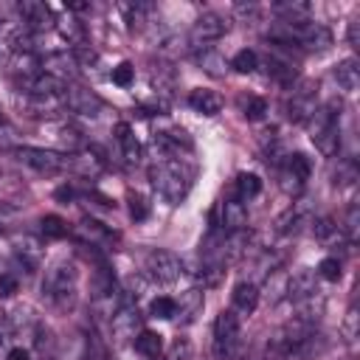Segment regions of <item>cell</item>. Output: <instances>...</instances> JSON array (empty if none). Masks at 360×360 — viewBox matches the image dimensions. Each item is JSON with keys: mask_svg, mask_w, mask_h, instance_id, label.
<instances>
[{"mask_svg": "<svg viewBox=\"0 0 360 360\" xmlns=\"http://www.w3.org/2000/svg\"><path fill=\"white\" fill-rule=\"evenodd\" d=\"M17 107L25 112V115H34V118H51L53 112H59L62 107V98H48V96H28V93H17Z\"/></svg>", "mask_w": 360, "mask_h": 360, "instance_id": "9a60e30c", "label": "cell"}, {"mask_svg": "<svg viewBox=\"0 0 360 360\" xmlns=\"http://www.w3.org/2000/svg\"><path fill=\"white\" fill-rule=\"evenodd\" d=\"M315 273H318V278H323V281H338L343 270H340V262H338L335 256H326V259L318 264Z\"/></svg>", "mask_w": 360, "mask_h": 360, "instance_id": "ee69618b", "label": "cell"}, {"mask_svg": "<svg viewBox=\"0 0 360 360\" xmlns=\"http://www.w3.org/2000/svg\"><path fill=\"white\" fill-rule=\"evenodd\" d=\"M233 186H236V200H239V202H245V200H253V197L262 191V180H259V174H250V172H242V174H236Z\"/></svg>", "mask_w": 360, "mask_h": 360, "instance_id": "f546056e", "label": "cell"}, {"mask_svg": "<svg viewBox=\"0 0 360 360\" xmlns=\"http://www.w3.org/2000/svg\"><path fill=\"white\" fill-rule=\"evenodd\" d=\"M202 290H186L183 295H180V301H177V315L174 318H180V323H191L200 312H202Z\"/></svg>", "mask_w": 360, "mask_h": 360, "instance_id": "603a6c76", "label": "cell"}, {"mask_svg": "<svg viewBox=\"0 0 360 360\" xmlns=\"http://www.w3.org/2000/svg\"><path fill=\"white\" fill-rule=\"evenodd\" d=\"M149 82H152V87H158L160 93H169L172 84H174V73L169 70V65H152Z\"/></svg>", "mask_w": 360, "mask_h": 360, "instance_id": "ab89813d", "label": "cell"}, {"mask_svg": "<svg viewBox=\"0 0 360 360\" xmlns=\"http://www.w3.org/2000/svg\"><path fill=\"white\" fill-rule=\"evenodd\" d=\"M315 96H318V84L312 79H301L287 101V115L290 121H307L312 112H315Z\"/></svg>", "mask_w": 360, "mask_h": 360, "instance_id": "9c48e42d", "label": "cell"}, {"mask_svg": "<svg viewBox=\"0 0 360 360\" xmlns=\"http://www.w3.org/2000/svg\"><path fill=\"white\" fill-rule=\"evenodd\" d=\"M231 28V20L219 11H205L194 20L191 31H188V48L191 51H202L208 48V42H217L222 34H228Z\"/></svg>", "mask_w": 360, "mask_h": 360, "instance_id": "5b68a950", "label": "cell"}, {"mask_svg": "<svg viewBox=\"0 0 360 360\" xmlns=\"http://www.w3.org/2000/svg\"><path fill=\"white\" fill-rule=\"evenodd\" d=\"M87 360H96V357H87Z\"/></svg>", "mask_w": 360, "mask_h": 360, "instance_id": "9f6ffc18", "label": "cell"}, {"mask_svg": "<svg viewBox=\"0 0 360 360\" xmlns=\"http://www.w3.org/2000/svg\"><path fill=\"white\" fill-rule=\"evenodd\" d=\"M17 290H20V281H17V276H11V273H3V276H0V298H11Z\"/></svg>", "mask_w": 360, "mask_h": 360, "instance_id": "681fc988", "label": "cell"}, {"mask_svg": "<svg viewBox=\"0 0 360 360\" xmlns=\"http://www.w3.org/2000/svg\"><path fill=\"white\" fill-rule=\"evenodd\" d=\"M346 39H349L352 51H357V48H360V17H354V20L349 22V34H346Z\"/></svg>", "mask_w": 360, "mask_h": 360, "instance_id": "f907efd6", "label": "cell"}, {"mask_svg": "<svg viewBox=\"0 0 360 360\" xmlns=\"http://www.w3.org/2000/svg\"><path fill=\"white\" fill-rule=\"evenodd\" d=\"M219 211H222V217H219V228H222V231L233 233V231H245V228H248V208H245V202H239V200H225Z\"/></svg>", "mask_w": 360, "mask_h": 360, "instance_id": "ffe728a7", "label": "cell"}, {"mask_svg": "<svg viewBox=\"0 0 360 360\" xmlns=\"http://www.w3.org/2000/svg\"><path fill=\"white\" fill-rule=\"evenodd\" d=\"M335 79H338V84H340L346 93H354L357 84H360V68H357V62H354V59H343V62L335 68Z\"/></svg>", "mask_w": 360, "mask_h": 360, "instance_id": "83f0119b", "label": "cell"}, {"mask_svg": "<svg viewBox=\"0 0 360 360\" xmlns=\"http://www.w3.org/2000/svg\"><path fill=\"white\" fill-rule=\"evenodd\" d=\"M326 349H329L326 335H321V332H315V329H312L307 338H301V340L290 349L287 360H315V357L326 354Z\"/></svg>", "mask_w": 360, "mask_h": 360, "instance_id": "e0dca14e", "label": "cell"}, {"mask_svg": "<svg viewBox=\"0 0 360 360\" xmlns=\"http://www.w3.org/2000/svg\"><path fill=\"white\" fill-rule=\"evenodd\" d=\"M76 281H79L76 264H73V262H56V264H51L48 273H45L42 298H45L51 307L65 309V307H70V301H73Z\"/></svg>", "mask_w": 360, "mask_h": 360, "instance_id": "3957f363", "label": "cell"}, {"mask_svg": "<svg viewBox=\"0 0 360 360\" xmlns=\"http://www.w3.org/2000/svg\"><path fill=\"white\" fill-rule=\"evenodd\" d=\"M155 360H160V357H155Z\"/></svg>", "mask_w": 360, "mask_h": 360, "instance_id": "680465c9", "label": "cell"}, {"mask_svg": "<svg viewBox=\"0 0 360 360\" xmlns=\"http://www.w3.org/2000/svg\"><path fill=\"white\" fill-rule=\"evenodd\" d=\"M197 65H200V70H205L208 76H225V70H228L225 56H219L214 48L197 51Z\"/></svg>", "mask_w": 360, "mask_h": 360, "instance_id": "4316f807", "label": "cell"}, {"mask_svg": "<svg viewBox=\"0 0 360 360\" xmlns=\"http://www.w3.org/2000/svg\"><path fill=\"white\" fill-rule=\"evenodd\" d=\"M17 253H20V256H25V264H28V267H34V264L39 262V256H42L39 245H37L31 236H22V239L17 242Z\"/></svg>", "mask_w": 360, "mask_h": 360, "instance_id": "7bdbcfd3", "label": "cell"}, {"mask_svg": "<svg viewBox=\"0 0 360 360\" xmlns=\"http://www.w3.org/2000/svg\"><path fill=\"white\" fill-rule=\"evenodd\" d=\"M62 107H68L76 115H98L101 98L87 87H68L62 93Z\"/></svg>", "mask_w": 360, "mask_h": 360, "instance_id": "7c38bea8", "label": "cell"}, {"mask_svg": "<svg viewBox=\"0 0 360 360\" xmlns=\"http://www.w3.org/2000/svg\"><path fill=\"white\" fill-rule=\"evenodd\" d=\"M354 180H357V163H354L352 158L338 160V166H335V172H332V183H335L338 188H349V186H354Z\"/></svg>", "mask_w": 360, "mask_h": 360, "instance_id": "1f68e13d", "label": "cell"}, {"mask_svg": "<svg viewBox=\"0 0 360 360\" xmlns=\"http://www.w3.org/2000/svg\"><path fill=\"white\" fill-rule=\"evenodd\" d=\"M239 107H242V115L248 121H259L267 112V101L262 96H239Z\"/></svg>", "mask_w": 360, "mask_h": 360, "instance_id": "836d02e7", "label": "cell"}, {"mask_svg": "<svg viewBox=\"0 0 360 360\" xmlns=\"http://www.w3.org/2000/svg\"><path fill=\"white\" fill-rule=\"evenodd\" d=\"M242 354V321L233 309H222L214 321V357L239 360Z\"/></svg>", "mask_w": 360, "mask_h": 360, "instance_id": "277c9868", "label": "cell"}, {"mask_svg": "<svg viewBox=\"0 0 360 360\" xmlns=\"http://www.w3.org/2000/svg\"><path fill=\"white\" fill-rule=\"evenodd\" d=\"M17 146H20V141H17V132H14L11 127L0 124V149H3V152H14Z\"/></svg>", "mask_w": 360, "mask_h": 360, "instance_id": "c3c4849f", "label": "cell"}, {"mask_svg": "<svg viewBox=\"0 0 360 360\" xmlns=\"http://www.w3.org/2000/svg\"><path fill=\"white\" fill-rule=\"evenodd\" d=\"M127 202H129V217H132V219H138V222H141V219H146V217H149V205H146V200H143L141 194H132V191H129Z\"/></svg>", "mask_w": 360, "mask_h": 360, "instance_id": "bcb514c9", "label": "cell"}, {"mask_svg": "<svg viewBox=\"0 0 360 360\" xmlns=\"http://www.w3.org/2000/svg\"><path fill=\"white\" fill-rule=\"evenodd\" d=\"M68 169L93 180V177H98L104 172V160L96 152H79V155H68Z\"/></svg>", "mask_w": 360, "mask_h": 360, "instance_id": "44dd1931", "label": "cell"}, {"mask_svg": "<svg viewBox=\"0 0 360 360\" xmlns=\"http://www.w3.org/2000/svg\"><path fill=\"white\" fill-rule=\"evenodd\" d=\"M79 231H82V236H84L90 245H101V242H107V239L115 236V233H110V231H107L101 222H96V219H82Z\"/></svg>", "mask_w": 360, "mask_h": 360, "instance_id": "e575fe53", "label": "cell"}, {"mask_svg": "<svg viewBox=\"0 0 360 360\" xmlns=\"http://www.w3.org/2000/svg\"><path fill=\"white\" fill-rule=\"evenodd\" d=\"M6 360H31V352H28V349H22V346H14V349H8Z\"/></svg>", "mask_w": 360, "mask_h": 360, "instance_id": "f5cc1de1", "label": "cell"}, {"mask_svg": "<svg viewBox=\"0 0 360 360\" xmlns=\"http://www.w3.org/2000/svg\"><path fill=\"white\" fill-rule=\"evenodd\" d=\"M343 233H346V239L354 245L357 242V236H360V208L357 205H349L346 208V214H343V225H338Z\"/></svg>", "mask_w": 360, "mask_h": 360, "instance_id": "74e56055", "label": "cell"}, {"mask_svg": "<svg viewBox=\"0 0 360 360\" xmlns=\"http://www.w3.org/2000/svg\"><path fill=\"white\" fill-rule=\"evenodd\" d=\"M222 96L217 90H208V87H197L188 93V107L202 112V115H219L222 112Z\"/></svg>", "mask_w": 360, "mask_h": 360, "instance_id": "d6986e66", "label": "cell"}, {"mask_svg": "<svg viewBox=\"0 0 360 360\" xmlns=\"http://www.w3.org/2000/svg\"><path fill=\"white\" fill-rule=\"evenodd\" d=\"M259 287L253 284V281H239L236 287H233V292H231V309L236 312V315H250L253 309H256V304H259Z\"/></svg>", "mask_w": 360, "mask_h": 360, "instance_id": "ac0fdd59", "label": "cell"}, {"mask_svg": "<svg viewBox=\"0 0 360 360\" xmlns=\"http://www.w3.org/2000/svg\"><path fill=\"white\" fill-rule=\"evenodd\" d=\"M121 11L127 14L129 31H141V28L149 22V11H152V6H149V3H127V6H121Z\"/></svg>", "mask_w": 360, "mask_h": 360, "instance_id": "4dcf8cb0", "label": "cell"}, {"mask_svg": "<svg viewBox=\"0 0 360 360\" xmlns=\"http://www.w3.org/2000/svg\"><path fill=\"white\" fill-rule=\"evenodd\" d=\"M132 343H135V352L143 354L146 360H155V357H160V352H163L160 335H158V332H149V329H141Z\"/></svg>", "mask_w": 360, "mask_h": 360, "instance_id": "d4e9b609", "label": "cell"}, {"mask_svg": "<svg viewBox=\"0 0 360 360\" xmlns=\"http://www.w3.org/2000/svg\"><path fill=\"white\" fill-rule=\"evenodd\" d=\"M186 357H188V343H186V340H177V343L172 346L169 360H186Z\"/></svg>", "mask_w": 360, "mask_h": 360, "instance_id": "816d5d0a", "label": "cell"}, {"mask_svg": "<svg viewBox=\"0 0 360 360\" xmlns=\"http://www.w3.org/2000/svg\"><path fill=\"white\" fill-rule=\"evenodd\" d=\"M39 225H42V233L48 239H65L68 236V222L62 217H56V214H45Z\"/></svg>", "mask_w": 360, "mask_h": 360, "instance_id": "60d3db41", "label": "cell"}, {"mask_svg": "<svg viewBox=\"0 0 360 360\" xmlns=\"http://www.w3.org/2000/svg\"><path fill=\"white\" fill-rule=\"evenodd\" d=\"M56 28H59V34L76 48V45H84V25L79 22V20H73V17H62V20H56Z\"/></svg>", "mask_w": 360, "mask_h": 360, "instance_id": "d6a6232c", "label": "cell"}, {"mask_svg": "<svg viewBox=\"0 0 360 360\" xmlns=\"http://www.w3.org/2000/svg\"><path fill=\"white\" fill-rule=\"evenodd\" d=\"M132 79H135V68H132V62H121L118 68H112V84H118V87H129Z\"/></svg>", "mask_w": 360, "mask_h": 360, "instance_id": "f6af8a7d", "label": "cell"}, {"mask_svg": "<svg viewBox=\"0 0 360 360\" xmlns=\"http://www.w3.org/2000/svg\"><path fill=\"white\" fill-rule=\"evenodd\" d=\"M315 292H321L318 290V273H312L309 267H301V270L290 273V281H287V298L290 301H304Z\"/></svg>", "mask_w": 360, "mask_h": 360, "instance_id": "5bb4252c", "label": "cell"}, {"mask_svg": "<svg viewBox=\"0 0 360 360\" xmlns=\"http://www.w3.org/2000/svg\"><path fill=\"white\" fill-rule=\"evenodd\" d=\"M357 321H360L357 307H349V312H346V318H343V323H340V335H343V340H346L349 346L357 343Z\"/></svg>", "mask_w": 360, "mask_h": 360, "instance_id": "b9f144b4", "label": "cell"}, {"mask_svg": "<svg viewBox=\"0 0 360 360\" xmlns=\"http://www.w3.org/2000/svg\"><path fill=\"white\" fill-rule=\"evenodd\" d=\"M17 11H20V20H22V25L34 34V31H45V28H51L56 20H53V11L45 6V3H39V0H22L20 6H17Z\"/></svg>", "mask_w": 360, "mask_h": 360, "instance_id": "4fadbf2b", "label": "cell"}, {"mask_svg": "<svg viewBox=\"0 0 360 360\" xmlns=\"http://www.w3.org/2000/svg\"><path fill=\"white\" fill-rule=\"evenodd\" d=\"M236 73H253L256 68H259V53L256 51H250V48H242V51H236V56L228 62Z\"/></svg>", "mask_w": 360, "mask_h": 360, "instance_id": "8d00e7d4", "label": "cell"}, {"mask_svg": "<svg viewBox=\"0 0 360 360\" xmlns=\"http://www.w3.org/2000/svg\"><path fill=\"white\" fill-rule=\"evenodd\" d=\"M149 312L160 321H172L177 315V298H169V295H158L152 304H149Z\"/></svg>", "mask_w": 360, "mask_h": 360, "instance_id": "f35d334b", "label": "cell"}, {"mask_svg": "<svg viewBox=\"0 0 360 360\" xmlns=\"http://www.w3.org/2000/svg\"><path fill=\"white\" fill-rule=\"evenodd\" d=\"M349 360H352V357H349Z\"/></svg>", "mask_w": 360, "mask_h": 360, "instance_id": "91938a15", "label": "cell"}, {"mask_svg": "<svg viewBox=\"0 0 360 360\" xmlns=\"http://www.w3.org/2000/svg\"><path fill=\"white\" fill-rule=\"evenodd\" d=\"M309 138L315 149L326 158H332L340 146V101H326L323 107H315V112L307 118Z\"/></svg>", "mask_w": 360, "mask_h": 360, "instance_id": "7a4b0ae2", "label": "cell"}, {"mask_svg": "<svg viewBox=\"0 0 360 360\" xmlns=\"http://www.w3.org/2000/svg\"><path fill=\"white\" fill-rule=\"evenodd\" d=\"M267 76L276 79V82H281V84H292L295 68H292V62H287V59L270 53V56H267Z\"/></svg>", "mask_w": 360, "mask_h": 360, "instance_id": "f1b7e54d", "label": "cell"}, {"mask_svg": "<svg viewBox=\"0 0 360 360\" xmlns=\"http://www.w3.org/2000/svg\"><path fill=\"white\" fill-rule=\"evenodd\" d=\"M20 163L31 166L34 172L39 174H59L68 169V155L62 152H53V149H39V146H17L11 152Z\"/></svg>", "mask_w": 360, "mask_h": 360, "instance_id": "8992f818", "label": "cell"}, {"mask_svg": "<svg viewBox=\"0 0 360 360\" xmlns=\"http://www.w3.org/2000/svg\"><path fill=\"white\" fill-rule=\"evenodd\" d=\"M149 180H152L155 191H158L163 200L180 202V200L188 194V188H191L194 166H191L186 158H180V155H174V158H160V160L152 163Z\"/></svg>", "mask_w": 360, "mask_h": 360, "instance_id": "6da1fadb", "label": "cell"}, {"mask_svg": "<svg viewBox=\"0 0 360 360\" xmlns=\"http://www.w3.org/2000/svg\"><path fill=\"white\" fill-rule=\"evenodd\" d=\"M115 141H118L121 149H124V160H127L129 166H135V163L141 160V143L135 141L132 127H129L127 121H118V124H115Z\"/></svg>", "mask_w": 360, "mask_h": 360, "instance_id": "7402d4cb", "label": "cell"}, {"mask_svg": "<svg viewBox=\"0 0 360 360\" xmlns=\"http://www.w3.org/2000/svg\"><path fill=\"white\" fill-rule=\"evenodd\" d=\"M143 267H146V276H149L152 281H160V284H174V281H180V276L186 273L183 259H177V256L169 253V250H158V248L146 253Z\"/></svg>", "mask_w": 360, "mask_h": 360, "instance_id": "52a82bcc", "label": "cell"}, {"mask_svg": "<svg viewBox=\"0 0 360 360\" xmlns=\"http://www.w3.org/2000/svg\"><path fill=\"white\" fill-rule=\"evenodd\" d=\"M287 281H290V273L287 270H273L267 276V284H264V298L270 304H278L287 298Z\"/></svg>", "mask_w": 360, "mask_h": 360, "instance_id": "484cf974", "label": "cell"}, {"mask_svg": "<svg viewBox=\"0 0 360 360\" xmlns=\"http://www.w3.org/2000/svg\"><path fill=\"white\" fill-rule=\"evenodd\" d=\"M312 174V163L304 152H295V155H287L284 163H278V186L287 191V194H298L304 188V183L309 180Z\"/></svg>", "mask_w": 360, "mask_h": 360, "instance_id": "ba28073f", "label": "cell"}, {"mask_svg": "<svg viewBox=\"0 0 360 360\" xmlns=\"http://www.w3.org/2000/svg\"><path fill=\"white\" fill-rule=\"evenodd\" d=\"M312 228V236L318 239V242H329V239H335L338 233H340V228H338V222L332 219V217H318V219H312L309 222Z\"/></svg>", "mask_w": 360, "mask_h": 360, "instance_id": "d590c367", "label": "cell"}, {"mask_svg": "<svg viewBox=\"0 0 360 360\" xmlns=\"http://www.w3.org/2000/svg\"><path fill=\"white\" fill-rule=\"evenodd\" d=\"M17 217H20V211H17L11 202H0V233L8 231V228L17 222Z\"/></svg>", "mask_w": 360, "mask_h": 360, "instance_id": "7dc6e473", "label": "cell"}, {"mask_svg": "<svg viewBox=\"0 0 360 360\" xmlns=\"http://www.w3.org/2000/svg\"><path fill=\"white\" fill-rule=\"evenodd\" d=\"M0 124H3V115H0Z\"/></svg>", "mask_w": 360, "mask_h": 360, "instance_id": "6f0895ef", "label": "cell"}, {"mask_svg": "<svg viewBox=\"0 0 360 360\" xmlns=\"http://www.w3.org/2000/svg\"><path fill=\"white\" fill-rule=\"evenodd\" d=\"M309 205L307 202H292L278 219H276V231L284 233V236H295L304 225H309Z\"/></svg>", "mask_w": 360, "mask_h": 360, "instance_id": "2e32d148", "label": "cell"}, {"mask_svg": "<svg viewBox=\"0 0 360 360\" xmlns=\"http://www.w3.org/2000/svg\"><path fill=\"white\" fill-rule=\"evenodd\" d=\"M273 11L281 17V22L309 20V3H304V0H278V3H273Z\"/></svg>", "mask_w": 360, "mask_h": 360, "instance_id": "cb8c5ba5", "label": "cell"}, {"mask_svg": "<svg viewBox=\"0 0 360 360\" xmlns=\"http://www.w3.org/2000/svg\"><path fill=\"white\" fill-rule=\"evenodd\" d=\"M39 70L59 79V82H68V79H76L79 76V62L73 59V53L68 51H56V53H45L39 59Z\"/></svg>", "mask_w": 360, "mask_h": 360, "instance_id": "8fae6325", "label": "cell"}, {"mask_svg": "<svg viewBox=\"0 0 360 360\" xmlns=\"http://www.w3.org/2000/svg\"><path fill=\"white\" fill-rule=\"evenodd\" d=\"M42 360H53V357H42Z\"/></svg>", "mask_w": 360, "mask_h": 360, "instance_id": "11a10c76", "label": "cell"}, {"mask_svg": "<svg viewBox=\"0 0 360 360\" xmlns=\"http://www.w3.org/2000/svg\"><path fill=\"white\" fill-rule=\"evenodd\" d=\"M73 197H76V191H73L70 186H62V188H56V200H65V202H68V200H73Z\"/></svg>", "mask_w": 360, "mask_h": 360, "instance_id": "db71d44e", "label": "cell"}, {"mask_svg": "<svg viewBox=\"0 0 360 360\" xmlns=\"http://www.w3.org/2000/svg\"><path fill=\"white\" fill-rule=\"evenodd\" d=\"M110 326L118 340H135V335L141 332V309L132 301H127L124 307L115 309V315L110 318Z\"/></svg>", "mask_w": 360, "mask_h": 360, "instance_id": "30bf717a", "label": "cell"}]
</instances>
